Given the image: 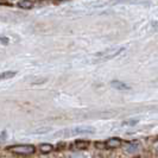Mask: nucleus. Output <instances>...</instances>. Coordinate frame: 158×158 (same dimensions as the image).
I'll use <instances>...</instances> for the list:
<instances>
[{
	"instance_id": "39448f33",
	"label": "nucleus",
	"mask_w": 158,
	"mask_h": 158,
	"mask_svg": "<svg viewBox=\"0 0 158 158\" xmlns=\"http://www.w3.org/2000/svg\"><path fill=\"white\" fill-rule=\"evenodd\" d=\"M16 74H17L16 71H5V73H1V74H0V80L12 79Z\"/></svg>"
},
{
	"instance_id": "20e7f679",
	"label": "nucleus",
	"mask_w": 158,
	"mask_h": 158,
	"mask_svg": "<svg viewBox=\"0 0 158 158\" xmlns=\"http://www.w3.org/2000/svg\"><path fill=\"white\" fill-rule=\"evenodd\" d=\"M103 144H105L106 148H115V146H118V145L121 144V140L118 139V138H112V139H110V140L105 142Z\"/></svg>"
},
{
	"instance_id": "f257e3e1",
	"label": "nucleus",
	"mask_w": 158,
	"mask_h": 158,
	"mask_svg": "<svg viewBox=\"0 0 158 158\" xmlns=\"http://www.w3.org/2000/svg\"><path fill=\"white\" fill-rule=\"evenodd\" d=\"M8 151L15 153H23V155H30L35 152V148L32 145H18V146H10Z\"/></svg>"
},
{
	"instance_id": "f03ea898",
	"label": "nucleus",
	"mask_w": 158,
	"mask_h": 158,
	"mask_svg": "<svg viewBox=\"0 0 158 158\" xmlns=\"http://www.w3.org/2000/svg\"><path fill=\"white\" fill-rule=\"evenodd\" d=\"M121 50H123V49H113V50L111 49V50H107V51H105V52H102V54H100L99 56L101 57V60L106 61V60H110V58L115 57Z\"/></svg>"
},
{
	"instance_id": "6e6552de",
	"label": "nucleus",
	"mask_w": 158,
	"mask_h": 158,
	"mask_svg": "<svg viewBox=\"0 0 158 158\" xmlns=\"http://www.w3.org/2000/svg\"><path fill=\"white\" fill-rule=\"evenodd\" d=\"M88 145H89V143L86 140H76V143H75V146L77 149H86Z\"/></svg>"
},
{
	"instance_id": "1a4fd4ad",
	"label": "nucleus",
	"mask_w": 158,
	"mask_h": 158,
	"mask_svg": "<svg viewBox=\"0 0 158 158\" xmlns=\"http://www.w3.org/2000/svg\"><path fill=\"white\" fill-rule=\"evenodd\" d=\"M4 4H6V0H0V5H4Z\"/></svg>"
},
{
	"instance_id": "9d476101",
	"label": "nucleus",
	"mask_w": 158,
	"mask_h": 158,
	"mask_svg": "<svg viewBox=\"0 0 158 158\" xmlns=\"http://www.w3.org/2000/svg\"><path fill=\"white\" fill-rule=\"evenodd\" d=\"M54 1H56V2H61V1H64V0H54Z\"/></svg>"
},
{
	"instance_id": "423d86ee",
	"label": "nucleus",
	"mask_w": 158,
	"mask_h": 158,
	"mask_svg": "<svg viewBox=\"0 0 158 158\" xmlns=\"http://www.w3.org/2000/svg\"><path fill=\"white\" fill-rule=\"evenodd\" d=\"M19 6L23 8H31L33 7V2L31 0H23V1L19 2Z\"/></svg>"
},
{
	"instance_id": "0eeeda50",
	"label": "nucleus",
	"mask_w": 158,
	"mask_h": 158,
	"mask_svg": "<svg viewBox=\"0 0 158 158\" xmlns=\"http://www.w3.org/2000/svg\"><path fill=\"white\" fill-rule=\"evenodd\" d=\"M52 145H50V144H42L40 146V150L42 151V152H45V153H48V152H50V151H52Z\"/></svg>"
},
{
	"instance_id": "7ed1b4c3",
	"label": "nucleus",
	"mask_w": 158,
	"mask_h": 158,
	"mask_svg": "<svg viewBox=\"0 0 158 158\" xmlns=\"http://www.w3.org/2000/svg\"><path fill=\"white\" fill-rule=\"evenodd\" d=\"M111 85H112V87H114L115 89H118V90H130V89H131L130 86H127L126 83L120 82V81H113Z\"/></svg>"
}]
</instances>
